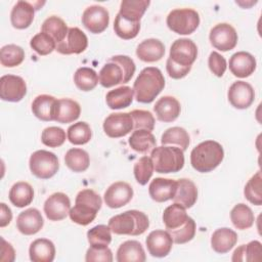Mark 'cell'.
I'll list each match as a JSON object with an SVG mask.
<instances>
[{
    "instance_id": "obj_1",
    "label": "cell",
    "mask_w": 262,
    "mask_h": 262,
    "mask_svg": "<svg viewBox=\"0 0 262 262\" xmlns=\"http://www.w3.org/2000/svg\"><path fill=\"white\" fill-rule=\"evenodd\" d=\"M136 67L133 59L127 55H114L101 68L98 78L104 88L128 83L135 73Z\"/></svg>"
},
{
    "instance_id": "obj_2",
    "label": "cell",
    "mask_w": 262,
    "mask_h": 262,
    "mask_svg": "<svg viewBox=\"0 0 262 262\" xmlns=\"http://www.w3.org/2000/svg\"><path fill=\"white\" fill-rule=\"evenodd\" d=\"M165 87V78L156 67L144 68L133 84L135 99L141 103H150Z\"/></svg>"
},
{
    "instance_id": "obj_3",
    "label": "cell",
    "mask_w": 262,
    "mask_h": 262,
    "mask_svg": "<svg viewBox=\"0 0 262 262\" xmlns=\"http://www.w3.org/2000/svg\"><path fill=\"white\" fill-rule=\"evenodd\" d=\"M224 158L222 145L215 140H205L192 148L190 164L200 173H208L216 169Z\"/></svg>"
},
{
    "instance_id": "obj_4",
    "label": "cell",
    "mask_w": 262,
    "mask_h": 262,
    "mask_svg": "<svg viewBox=\"0 0 262 262\" xmlns=\"http://www.w3.org/2000/svg\"><path fill=\"white\" fill-rule=\"evenodd\" d=\"M101 205L102 200L98 193L93 189H83L78 192L75 206L71 208L69 216L73 222L86 226L95 219Z\"/></svg>"
},
{
    "instance_id": "obj_5",
    "label": "cell",
    "mask_w": 262,
    "mask_h": 262,
    "mask_svg": "<svg viewBox=\"0 0 262 262\" xmlns=\"http://www.w3.org/2000/svg\"><path fill=\"white\" fill-rule=\"evenodd\" d=\"M113 233L119 235H140L149 227L147 215L138 210H128L113 216L108 220Z\"/></svg>"
},
{
    "instance_id": "obj_6",
    "label": "cell",
    "mask_w": 262,
    "mask_h": 262,
    "mask_svg": "<svg viewBox=\"0 0 262 262\" xmlns=\"http://www.w3.org/2000/svg\"><path fill=\"white\" fill-rule=\"evenodd\" d=\"M150 159L158 173H176L184 166L183 150L177 146H156L150 151Z\"/></svg>"
},
{
    "instance_id": "obj_7",
    "label": "cell",
    "mask_w": 262,
    "mask_h": 262,
    "mask_svg": "<svg viewBox=\"0 0 262 262\" xmlns=\"http://www.w3.org/2000/svg\"><path fill=\"white\" fill-rule=\"evenodd\" d=\"M166 23L168 28L174 33L190 35L200 25V15L191 8H176L169 12Z\"/></svg>"
},
{
    "instance_id": "obj_8",
    "label": "cell",
    "mask_w": 262,
    "mask_h": 262,
    "mask_svg": "<svg viewBox=\"0 0 262 262\" xmlns=\"http://www.w3.org/2000/svg\"><path fill=\"white\" fill-rule=\"evenodd\" d=\"M29 167L32 174L37 178L49 179L57 173L59 162L55 154L45 149H39L31 155Z\"/></svg>"
},
{
    "instance_id": "obj_9",
    "label": "cell",
    "mask_w": 262,
    "mask_h": 262,
    "mask_svg": "<svg viewBox=\"0 0 262 262\" xmlns=\"http://www.w3.org/2000/svg\"><path fill=\"white\" fill-rule=\"evenodd\" d=\"M198 57V47L195 43L187 38L175 40L170 47L169 59L184 68H191Z\"/></svg>"
},
{
    "instance_id": "obj_10",
    "label": "cell",
    "mask_w": 262,
    "mask_h": 262,
    "mask_svg": "<svg viewBox=\"0 0 262 262\" xmlns=\"http://www.w3.org/2000/svg\"><path fill=\"white\" fill-rule=\"evenodd\" d=\"M209 39L214 48L225 52L236 46L238 37L235 29L231 25L221 23L211 29Z\"/></svg>"
},
{
    "instance_id": "obj_11",
    "label": "cell",
    "mask_w": 262,
    "mask_h": 262,
    "mask_svg": "<svg viewBox=\"0 0 262 262\" xmlns=\"http://www.w3.org/2000/svg\"><path fill=\"white\" fill-rule=\"evenodd\" d=\"M102 127L108 137L120 138L130 133L134 124L130 113H114L104 119Z\"/></svg>"
},
{
    "instance_id": "obj_12",
    "label": "cell",
    "mask_w": 262,
    "mask_h": 262,
    "mask_svg": "<svg viewBox=\"0 0 262 262\" xmlns=\"http://www.w3.org/2000/svg\"><path fill=\"white\" fill-rule=\"evenodd\" d=\"M27 94V84L19 76L4 75L0 79V97L4 101L18 102Z\"/></svg>"
},
{
    "instance_id": "obj_13",
    "label": "cell",
    "mask_w": 262,
    "mask_h": 262,
    "mask_svg": "<svg viewBox=\"0 0 262 262\" xmlns=\"http://www.w3.org/2000/svg\"><path fill=\"white\" fill-rule=\"evenodd\" d=\"M110 13L106 8L100 5L87 7L82 14L83 26L92 34L102 33L108 26Z\"/></svg>"
},
{
    "instance_id": "obj_14",
    "label": "cell",
    "mask_w": 262,
    "mask_h": 262,
    "mask_svg": "<svg viewBox=\"0 0 262 262\" xmlns=\"http://www.w3.org/2000/svg\"><path fill=\"white\" fill-rule=\"evenodd\" d=\"M228 101L238 110H246L255 100V91L251 84L245 81L233 82L227 92Z\"/></svg>"
},
{
    "instance_id": "obj_15",
    "label": "cell",
    "mask_w": 262,
    "mask_h": 262,
    "mask_svg": "<svg viewBox=\"0 0 262 262\" xmlns=\"http://www.w3.org/2000/svg\"><path fill=\"white\" fill-rule=\"evenodd\" d=\"M133 188L124 181H117L111 184L103 195L104 203L112 209H118L126 206L133 198Z\"/></svg>"
},
{
    "instance_id": "obj_16",
    "label": "cell",
    "mask_w": 262,
    "mask_h": 262,
    "mask_svg": "<svg viewBox=\"0 0 262 262\" xmlns=\"http://www.w3.org/2000/svg\"><path fill=\"white\" fill-rule=\"evenodd\" d=\"M43 210L50 221H60L69 215L71 201L66 193L55 192L46 199Z\"/></svg>"
},
{
    "instance_id": "obj_17",
    "label": "cell",
    "mask_w": 262,
    "mask_h": 262,
    "mask_svg": "<svg viewBox=\"0 0 262 262\" xmlns=\"http://www.w3.org/2000/svg\"><path fill=\"white\" fill-rule=\"evenodd\" d=\"M88 46L86 34L77 27L69 28L66 39L56 45L55 50L60 54H80Z\"/></svg>"
},
{
    "instance_id": "obj_18",
    "label": "cell",
    "mask_w": 262,
    "mask_h": 262,
    "mask_svg": "<svg viewBox=\"0 0 262 262\" xmlns=\"http://www.w3.org/2000/svg\"><path fill=\"white\" fill-rule=\"evenodd\" d=\"M148 253L156 258H163L169 255L172 250L173 239L167 230H152L145 239Z\"/></svg>"
},
{
    "instance_id": "obj_19",
    "label": "cell",
    "mask_w": 262,
    "mask_h": 262,
    "mask_svg": "<svg viewBox=\"0 0 262 262\" xmlns=\"http://www.w3.org/2000/svg\"><path fill=\"white\" fill-rule=\"evenodd\" d=\"M37 4L38 2L17 1L10 12V21L12 27L18 30L29 28L34 20L35 10H39V8L35 6Z\"/></svg>"
},
{
    "instance_id": "obj_20",
    "label": "cell",
    "mask_w": 262,
    "mask_h": 262,
    "mask_svg": "<svg viewBox=\"0 0 262 262\" xmlns=\"http://www.w3.org/2000/svg\"><path fill=\"white\" fill-rule=\"evenodd\" d=\"M44 225L43 217L36 208H29L20 212L16 218V227L25 235L38 233Z\"/></svg>"
},
{
    "instance_id": "obj_21",
    "label": "cell",
    "mask_w": 262,
    "mask_h": 262,
    "mask_svg": "<svg viewBox=\"0 0 262 262\" xmlns=\"http://www.w3.org/2000/svg\"><path fill=\"white\" fill-rule=\"evenodd\" d=\"M229 70L237 78L251 76L257 67L256 58L249 52L237 51L229 58Z\"/></svg>"
},
{
    "instance_id": "obj_22",
    "label": "cell",
    "mask_w": 262,
    "mask_h": 262,
    "mask_svg": "<svg viewBox=\"0 0 262 262\" xmlns=\"http://www.w3.org/2000/svg\"><path fill=\"white\" fill-rule=\"evenodd\" d=\"M176 188L177 180L157 177L151 180L148 186V193L154 201L158 203H164L169 200H173Z\"/></svg>"
},
{
    "instance_id": "obj_23",
    "label": "cell",
    "mask_w": 262,
    "mask_h": 262,
    "mask_svg": "<svg viewBox=\"0 0 262 262\" xmlns=\"http://www.w3.org/2000/svg\"><path fill=\"white\" fill-rule=\"evenodd\" d=\"M154 112L159 121L164 123L173 122L180 115V102L173 96H163L154 105Z\"/></svg>"
},
{
    "instance_id": "obj_24",
    "label": "cell",
    "mask_w": 262,
    "mask_h": 262,
    "mask_svg": "<svg viewBox=\"0 0 262 262\" xmlns=\"http://www.w3.org/2000/svg\"><path fill=\"white\" fill-rule=\"evenodd\" d=\"M165 54V45L162 41L149 38L143 40L141 43L138 44L136 48V55L137 57L144 61V62H155L160 59Z\"/></svg>"
},
{
    "instance_id": "obj_25",
    "label": "cell",
    "mask_w": 262,
    "mask_h": 262,
    "mask_svg": "<svg viewBox=\"0 0 262 262\" xmlns=\"http://www.w3.org/2000/svg\"><path fill=\"white\" fill-rule=\"evenodd\" d=\"M57 99L48 94L38 95L32 102V112L41 121H54Z\"/></svg>"
},
{
    "instance_id": "obj_26",
    "label": "cell",
    "mask_w": 262,
    "mask_h": 262,
    "mask_svg": "<svg viewBox=\"0 0 262 262\" xmlns=\"http://www.w3.org/2000/svg\"><path fill=\"white\" fill-rule=\"evenodd\" d=\"M236 242V232L227 227L216 229L211 236V247L218 254L228 253L235 246Z\"/></svg>"
},
{
    "instance_id": "obj_27",
    "label": "cell",
    "mask_w": 262,
    "mask_h": 262,
    "mask_svg": "<svg viewBox=\"0 0 262 262\" xmlns=\"http://www.w3.org/2000/svg\"><path fill=\"white\" fill-rule=\"evenodd\" d=\"M198 200V188L195 184L186 178L177 180V188L173 198L174 203H177L185 209L191 208Z\"/></svg>"
},
{
    "instance_id": "obj_28",
    "label": "cell",
    "mask_w": 262,
    "mask_h": 262,
    "mask_svg": "<svg viewBox=\"0 0 262 262\" xmlns=\"http://www.w3.org/2000/svg\"><path fill=\"white\" fill-rule=\"evenodd\" d=\"M81 114V106L80 104L73 99L70 98H60L57 99L56 110L54 121L61 124L73 123L74 121L78 120Z\"/></svg>"
},
{
    "instance_id": "obj_29",
    "label": "cell",
    "mask_w": 262,
    "mask_h": 262,
    "mask_svg": "<svg viewBox=\"0 0 262 262\" xmlns=\"http://www.w3.org/2000/svg\"><path fill=\"white\" fill-rule=\"evenodd\" d=\"M29 256L33 262H52L55 257L54 244L47 238H37L30 245Z\"/></svg>"
},
{
    "instance_id": "obj_30",
    "label": "cell",
    "mask_w": 262,
    "mask_h": 262,
    "mask_svg": "<svg viewBox=\"0 0 262 262\" xmlns=\"http://www.w3.org/2000/svg\"><path fill=\"white\" fill-rule=\"evenodd\" d=\"M118 262H144L146 260L142 245L137 241H126L117 250Z\"/></svg>"
},
{
    "instance_id": "obj_31",
    "label": "cell",
    "mask_w": 262,
    "mask_h": 262,
    "mask_svg": "<svg viewBox=\"0 0 262 262\" xmlns=\"http://www.w3.org/2000/svg\"><path fill=\"white\" fill-rule=\"evenodd\" d=\"M134 98L133 88L129 86H120L108 91L105 95V101L111 110H121L129 106Z\"/></svg>"
},
{
    "instance_id": "obj_32",
    "label": "cell",
    "mask_w": 262,
    "mask_h": 262,
    "mask_svg": "<svg viewBox=\"0 0 262 262\" xmlns=\"http://www.w3.org/2000/svg\"><path fill=\"white\" fill-rule=\"evenodd\" d=\"M189 216L186 213V209L177 203H173L168 206L163 213V222L167 231L175 230L188 220Z\"/></svg>"
},
{
    "instance_id": "obj_33",
    "label": "cell",
    "mask_w": 262,
    "mask_h": 262,
    "mask_svg": "<svg viewBox=\"0 0 262 262\" xmlns=\"http://www.w3.org/2000/svg\"><path fill=\"white\" fill-rule=\"evenodd\" d=\"M149 4V0H123L120 4L119 14L128 20L140 23Z\"/></svg>"
},
{
    "instance_id": "obj_34",
    "label": "cell",
    "mask_w": 262,
    "mask_h": 262,
    "mask_svg": "<svg viewBox=\"0 0 262 262\" xmlns=\"http://www.w3.org/2000/svg\"><path fill=\"white\" fill-rule=\"evenodd\" d=\"M8 198L13 206L24 208L32 203L34 199V189L30 183L19 181L11 186Z\"/></svg>"
},
{
    "instance_id": "obj_35",
    "label": "cell",
    "mask_w": 262,
    "mask_h": 262,
    "mask_svg": "<svg viewBox=\"0 0 262 262\" xmlns=\"http://www.w3.org/2000/svg\"><path fill=\"white\" fill-rule=\"evenodd\" d=\"M128 143L133 150L141 154H147L156 147L157 140L150 131L139 129L133 131L129 137Z\"/></svg>"
},
{
    "instance_id": "obj_36",
    "label": "cell",
    "mask_w": 262,
    "mask_h": 262,
    "mask_svg": "<svg viewBox=\"0 0 262 262\" xmlns=\"http://www.w3.org/2000/svg\"><path fill=\"white\" fill-rule=\"evenodd\" d=\"M41 31L49 35L56 42L57 45L66 39L69 28L62 18L56 15H51L43 21Z\"/></svg>"
},
{
    "instance_id": "obj_37",
    "label": "cell",
    "mask_w": 262,
    "mask_h": 262,
    "mask_svg": "<svg viewBox=\"0 0 262 262\" xmlns=\"http://www.w3.org/2000/svg\"><path fill=\"white\" fill-rule=\"evenodd\" d=\"M230 220L235 228L245 230L253 226L255 216L249 206L241 203L235 205L230 211Z\"/></svg>"
},
{
    "instance_id": "obj_38",
    "label": "cell",
    "mask_w": 262,
    "mask_h": 262,
    "mask_svg": "<svg viewBox=\"0 0 262 262\" xmlns=\"http://www.w3.org/2000/svg\"><path fill=\"white\" fill-rule=\"evenodd\" d=\"M64 163L70 170L76 173H80L88 169L90 165V158L86 150L74 147L66 152Z\"/></svg>"
},
{
    "instance_id": "obj_39",
    "label": "cell",
    "mask_w": 262,
    "mask_h": 262,
    "mask_svg": "<svg viewBox=\"0 0 262 262\" xmlns=\"http://www.w3.org/2000/svg\"><path fill=\"white\" fill-rule=\"evenodd\" d=\"M161 142L163 145H176L177 147L184 151L187 149L189 145L190 137L184 128L176 126L168 128L166 131H164L161 137Z\"/></svg>"
},
{
    "instance_id": "obj_40",
    "label": "cell",
    "mask_w": 262,
    "mask_h": 262,
    "mask_svg": "<svg viewBox=\"0 0 262 262\" xmlns=\"http://www.w3.org/2000/svg\"><path fill=\"white\" fill-rule=\"evenodd\" d=\"M231 260L233 262L260 261L261 260V243L259 241H252L247 245H241L234 250Z\"/></svg>"
},
{
    "instance_id": "obj_41",
    "label": "cell",
    "mask_w": 262,
    "mask_h": 262,
    "mask_svg": "<svg viewBox=\"0 0 262 262\" xmlns=\"http://www.w3.org/2000/svg\"><path fill=\"white\" fill-rule=\"evenodd\" d=\"M74 82L81 91H91L97 86L99 78L93 69L82 67L74 74Z\"/></svg>"
},
{
    "instance_id": "obj_42",
    "label": "cell",
    "mask_w": 262,
    "mask_h": 262,
    "mask_svg": "<svg viewBox=\"0 0 262 262\" xmlns=\"http://www.w3.org/2000/svg\"><path fill=\"white\" fill-rule=\"evenodd\" d=\"M67 137L72 144L83 145L90 141L92 137V131L88 123L81 121L74 123L68 128Z\"/></svg>"
},
{
    "instance_id": "obj_43",
    "label": "cell",
    "mask_w": 262,
    "mask_h": 262,
    "mask_svg": "<svg viewBox=\"0 0 262 262\" xmlns=\"http://www.w3.org/2000/svg\"><path fill=\"white\" fill-rule=\"evenodd\" d=\"M25 59L24 49L15 44H8L0 50V62L5 68H14L19 66Z\"/></svg>"
},
{
    "instance_id": "obj_44",
    "label": "cell",
    "mask_w": 262,
    "mask_h": 262,
    "mask_svg": "<svg viewBox=\"0 0 262 262\" xmlns=\"http://www.w3.org/2000/svg\"><path fill=\"white\" fill-rule=\"evenodd\" d=\"M87 239L90 247L105 248L112 242V230L108 225H96L87 231Z\"/></svg>"
},
{
    "instance_id": "obj_45",
    "label": "cell",
    "mask_w": 262,
    "mask_h": 262,
    "mask_svg": "<svg viewBox=\"0 0 262 262\" xmlns=\"http://www.w3.org/2000/svg\"><path fill=\"white\" fill-rule=\"evenodd\" d=\"M114 31L118 37L124 40H130L138 35L140 31V23L128 20L118 13L114 21Z\"/></svg>"
},
{
    "instance_id": "obj_46",
    "label": "cell",
    "mask_w": 262,
    "mask_h": 262,
    "mask_svg": "<svg viewBox=\"0 0 262 262\" xmlns=\"http://www.w3.org/2000/svg\"><path fill=\"white\" fill-rule=\"evenodd\" d=\"M245 198L253 205H262V176L261 172H256L247 182L244 188Z\"/></svg>"
},
{
    "instance_id": "obj_47",
    "label": "cell",
    "mask_w": 262,
    "mask_h": 262,
    "mask_svg": "<svg viewBox=\"0 0 262 262\" xmlns=\"http://www.w3.org/2000/svg\"><path fill=\"white\" fill-rule=\"evenodd\" d=\"M154 164L150 157H141L133 167V173L136 181L140 185H145L152 176Z\"/></svg>"
},
{
    "instance_id": "obj_48",
    "label": "cell",
    "mask_w": 262,
    "mask_h": 262,
    "mask_svg": "<svg viewBox=\"0 0 262 262\" xmlns=\"http://www.w3.org/2000/svg\"><path fill=\"white\" fill-rule=\"evenodd\" d=\"M30 46L39 55H47L55 50L56 42L46 33L40 32L31 39Z\"/></svg>"
},
{
    "instance_id": "obj_49",
    "label": "cell",
    "mask_w": 262,
    "mask_h": 262,
    "mask_svg": "<svg viewBox=\"0 0 262 262\" xmlns=\"http://www.w3.org/2000/svg\"><path fill=\"white\" fill-rule=\"evenodd\" d=\"M195 222L194 220L189 217L188 220L185 222L184 225H182L181 227L172 230V231H168L173 239V243L177 244V245H182V244H186L188 242H190L194 235H195Z\"/></svg>"
},
{
    "instance_id": "obj_50",
    "label": "cell",
    "mask_w": 262,
    "mask_h": 262,
    "mask_svg": "<svg viewBox=\"0 0 262 262\" xmlns=\"http://www.w3.org/2000/svg\"><path fill=\"white\" fill-rule=\"evenodd\" d=\"M41 141L49 147H58L66 141V131L56 126L45 128L41 133Z\"/></svg>"
},
{
    "instance_id": "obj_51",
    "label": "cell",
    "mask_w": 262,
    "mask_h": 262,
    "mask_svg": "<svg viewBox=\"0 0 262 262\" xmlns=\"http://www.w3.org/2000/svg\"><path fill=\"white\" fill-rule=\"evenodd\" d=\"M130 115L133 119L134 124V130H147L152 131L155 128V117L154 115L144 110H133L130 112Z\"/></svg>"
},
{
    "instance_id": "obj_52",
    "label": "cell",
    "mask_w": 262,
    "mask_h": 262,
    "mask_svg": "<svg viewBox=\"0 0 262 262\" xmlns=\"http://www.w3.org/2000/svg\"><path fill=\"white\" fill-rule=\"evenodd\" d=\"M86 262H112L113 253L108 247L105 248H95L90 247L86 252L85 257Z\"/></svg>"
},
{
    "instance_id": "obj_53",
    "label": "cell",
    "mask_w": 262,
    "mask_h": 262,
    "mask_svg": "<svg viewBox=\"0 0 262 262\" xmlns=\"http://www.w3.org/2000/svg\"><path fill=\"white\" fill-rule=\"evenodd\" d=\"M208 66L210 71L216 77H222L227 69L226 59L216 51H212L208 58Z\"/></svg>"
},
{
    "instance_id": "obj_54",
    "label": "cell",
    "mask_w": 262,
    "mask_h": 262,
    "mask_svg": "<svg viewBox=\"0 0 262 262\" xmlns=\"http://www.w3.org/2000/svg\"><path fill=\"white\" fill-rule=\"evenodd\" d=\"M166 70L168 75L175 80H179L184 78L191 70V68H184V67H180L174 62H172L169 58L167 59L166 62Z\"/></svg>"
},
{
    "instance_id": "obj_55",
    "label": "cell",
    "mask_w": 262,
    "mask_h": 262,
    "mask_svg": "<svg viewBox=\"0 0 262 262\" xmlns=\"http://www.w3.org/2000/svg\"><path fill=\"white\" fill-rule=\"evenodd\" d=\"M2 246H1V257L0 260L2 262H12L15 259V252L11 244L7 243L3 237H1Z\"/></svg>"
},
{
    "instance_id": "obj_56",
    "label": "cell",
    "mask_w": 262,
    "mask_h": 262,
    "mask_svg": "<svg viewBox=\"0 0 262 262\" xmlns=\"http://www.w3.org/2000/svg\"><path fill=\"white\" fill-rule=\"evenodd\" d=\"M12 220V212L10 208L4 204H0V227L7 226Z\"/></svg>"
}]
</instances>
